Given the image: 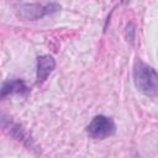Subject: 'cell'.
I'll return each mask as SVG.
<instances>
[{"label":"cell","mask_w":158,"mask_h":158,"mask_svg":"<svg viewBox=\"0 0 158 158\" xmlns=\"http://www.w3.org/2000/svg\"><path fill=\"white\" fill-rule=\"evenodd\" d=\"M132 78L138 91H141L146 96H158V73L154 68L138 59L135 63Z\"/></svg>","instance_id":"6da1fadb"},{"label":"cell","mask_w":158,"mask_h":158,"mask_svg":"<svg viewBox=\"0 0 158 158\" xmlns=\"http://www.w3.org/2000/svg\"><path fill=\"white\" fill-rule=\"evenodd\" d=\"M60 10V5L56 1L51 2H20L17 5V15L26 21H36L47 15H52Z\"/></svg>","instance_id":"7a4b0ae2"},{"label":"cell","mask_w":158,"mask_h":158,"mask_svg":"<svg viewBox=\"0 0 158 158\" xmlns=\"http://www.w3.org/2000/svg\"><path fill=\"white\" fill-rule=\"evenodd\" d=\"M85 131L93 139H105L115 135L116 125L111 117L105 115H96L91 118Z\"/></svg>","instance_id":"3957f363"},{"label":"cell","mask_w":158,"mask_h":158,"mask_svg":"<svg viewBox=\"0 0 158 158\" xmlns=\"http://www.w3.org/2000/svg\"><path fill=\"white\" fill-rule=\"evenodd\" d=\"M56 68V60L51 54H43L37 57V65H36V84H43L49 74Z\"/></svg>","instance_id":"277c9868"},{"label":"cell","mask_w":158,"mask_h":158,"mask_svg":"<svg viewBox=\"0 0 158 158\" xmlns=\"http://www.w3.org/2000/svg\"><path fill=\"white\" fill-rule=\"evenodd\" d=\"M1 125H2V127H4V128H5V130H6V131L15 138V139H17L19 142H21V143L25 144L26 147H28V149L35 147L32 138L28 136V133H27V132H26L19 123H15V122H11L10 120H6L5 116L2 115Z\"/></svg>","instance_id":"5b68a950"},{"label":"cell","mask_w":158,"mask_h":158,"mask_svg":"<svg viewBox=\"0 0 158 158\" xmlns=\"http://www.w3.org/2000/svg\"><path fill=\"white\" fill-rule=\"evenodd\" d=\"M22 95V96H27L30 94V88L26 85V83L22 79L15 78V79H9L5 80L1 85V99H5L10 95Z\"/></svg>","instance_id":"8992f818"}]
</instances>
